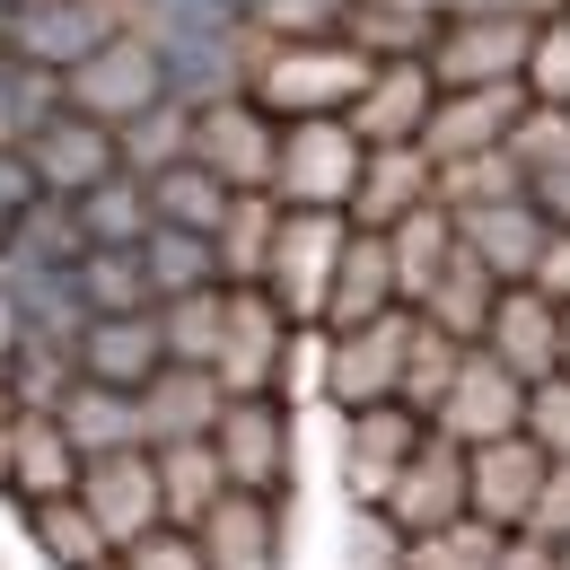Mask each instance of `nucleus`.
Instances as JSON below:
<instances>
[{
	"mask_svg": "<svg viewBox=\"0 0 570 570\" xmlns=\"http://www.w3.org/2000/svg\"><path fill=\"white\" fill-rule=\"evenodd\" d=\"M298 343V325H289V307L273 289H228V334H219V386L228 395H282V360Z\"/></svg>",
	"mask_w": 570,
	"mask_h": 570,
	"instance_id": "obj_8",
	"label": "nucleus"
},
{
	"mask_svg": "<svg viewBox=\"0 0 570 570\" xmlns=\"http://www.w3.org/2000/svg\"><path fill=\"white\" fill-rule=\"evenodd\" d=\"M535 212H544V219H553V228L570 237V167H562V176H544V185H535Z\"/></svg>",
	"mask_w": 570,
	"mask_h": 570,
	"instance_id": "obj_55",
	"label": "nucleus"
},
{
	"mask_svg": "<svg viewBox=\"0 0 570 570\" xmlns=\"http://www.w3.org/2000/svg\"><path fill=\"white\" fill-rule=\"evenodd\" d=\"M439 27H448V9H430V0H352L343 45H360V53L386 71V62H430Z\"/></svg>",
	"mask_w": 570,
	"mask_h": 570,
	"instance_id": "obj_27",
	"label": "nucleus"
},
{
	"mask_svg": "<svg viewBox=\"0 0 570 570\" xmlns=\"http://www.w3.org/2000/svg\"><path fill=\"white\" fill-rule=\"evenodd\" d=\"M562 562H570V553H562Z\"/></svg>",
	"mask_w": 570,
	"mask_h": 570,
	"instance_id": "obj_59",
	"label": "nucleus"
},
{
	"mask_svg": "<svg viewBox=\"0 0 570 570\" xmlns=\"http://www.w3.org/2000/svg\"><path fill=\"white\" fill-rule=\"evenodd\" d=\"M527 439H535L553 465H570V377H544V386L527 395Z\"/></svg>",
	"mask_w": 570,
	"mask_h": 570,
	"instance_id": "obj_47",
	"label": "nucleus"
},
{
	"mask_svg": "<svg viewBox=\"0 0 570 570\" xmlns=\"http://www.w3.org/2000/svg\"><path fill=\"white\" fill-rule=\"evenodd\" d=\"M228 413V386H219L212 368H176L167 360V377H149L141 386V448H203Z\"/></svg>",
	"mask_w": 570,
	"mask_h": 570,
	"instance_id": "obj_20",
	"label": "nucleus"
},
{
	"mask_svg": "<svg viewBox=\"0 0 570 570\" xmlns=\"http://www.w3.org/2000/svg\"><path fill=\"white\" fill-rule=\"evenodd\" d=\"M273 237H282V194H237L228 219H219V282L228 289H255L273 273Z\"/></svg>",
	"mask_w": 570,
	"mask_h": 570,
	"instance_id": "obj_31",
	"label": "nucleus"
},
{
	"mask_svg": "<svg viewBox=\"0 0 570 570\" xmlns=\"http://www.w3.org/2000/svg\"><path fill=\"white\" fill-rule=\"evenodd\" d=\"M439 97H448V88H439V71H430V62H386V71L368 79V97H360L343 124L360 132V149H422Z\"/></svg>",
	"mask_w": 570,
	"mask_h": 570,
	"instance_id": "obj_17",
	"label": "nucleus"
},
{
	"mask_svg": "<svg viewBox=\"0 0 570 570\" xmlns=\"http://www.w3.org/2000/svg\"><path fill=\"white\" fill-rule=\"evenodd\" d=\"M527 377H509L492 352L465 360V377H456V395H448V413H439V439H456V448H500V439H527Z\"/></svg>",
	"mask_w": 570,
	"mask_h": 570,
	"instance_id": "obj_16",
	"label": "nucleus"
},
{
	"mask_svg": "<svg viewBox=\"0 0 570 570\" xmlns=\"http://www.w3.org/2000/svg\"><path fill=\"white\" fill-rule=\"evenodd\" d=\"M212 448H219V465H228V492L282 500V483H289V404L282 395H228Z\"/></svg>",
	"mask_w": 570,
	"mask_h": 570,
	"instance_id": "obj_11",
	"label": "nucleus"
},
{
	"mask_svg": "<svg viewBox=\"0 0 570 570\" xmlns=\"http://www.w3.org/2000/svg\"><path fill=\"white\" fill-rule=\"evenodd\" d=\"M422 448H430V422L404 413V404L352 413V422H343V492H352V509H386V492L413 474Z\"/></svg>",
	"mask_w": 570,
	"mask_h": 570,
	"instance_id": "obj_10",
	"label": "nucleus"
},
{
	"mask_svg": "<svg viewBox=\"0 0 570 570\" xmlns=\"http://www.w3.org/2000/svg\"><path fill=\"white\" fill-rule=\"evenodd\" d=\"M535 115V88L518 79V88H465V97H439V115H430V167H456V158H492V149L518 141V124Z\"/></svg>",
	"mask_w": 570,
	"mask_h": 570,
	"instance_id": "obj_13",
	"label": "nucleus"
},
{
	"mask_svg": "<svg viewBox=\"0 0 570 570\" xmlns=\"http://www.w3.org/2000/svg\"><path fill=\"white\" fill-rule=\"evenodd\" d=\"M9 492L27 500V509H45V500H71L79 474H88V456L71 448V430L53 422V413H18L9 422Z\"/></svg>",
	"mask_w": 570,
	"mask_h": 570,
	"instance_id": "obj_23",
	"label": "nucleus"
},
{
	"mask_svg": "<svg viewBox=\"0 0 570 570\" xmlns=\"http://www.w3.org/2000/svg\"><path fill=\"white\" fill-rule=\"evenodd\" d=\"M27 544L45 553L53 570H115L124 553H115V535L88 518V500H45V509H27Z\"/></svg>",
	"mask_w": 570,
	"mask_h": 570,
	"instance_id": "obj_30",
	"label": "nucleus"
},
{
	"mask_svg": "<svg viewBox=\"0 0 570 570\" xmlns=\"http://www.w3.org/2000/svg\"><path fill=\"white\" fill-rule=\"evenodd\" d=\"M422 316L439 325V334H456L465 352H483V334H492V316H500V282L465 255V237H456V264L439 273V289L422 298Z\"/></svg>",
	"mask_w": 570,
	"mask_h": 570,
	"instance_id": "obj_29",
	"label": "nucleus"
},
{
	"mask_svg": "<svg viewBox=\"0 0 570 570\" xmlns=\"http://www.w3.org/2000/svg\"><path fill=\"white\" fill-rule=\"evenodd\" d=\"M509 158L527 167V185H544V176H562V167H570V115H562V106H535V115L518 124V141H509Z\"/></svg>",
	"mask_w": 570,
	"mask_h": 570,
	"instance_id": "obj_45",
	"label": "nucleus"
},
{
	"mask_svg": "<svg viewBox=\"0 0 570 570\" xmlns=\"http://www.w3.org/2000/svg\"><path fill=\"white\" fill-rule=\"evenodd\" d=\"M456 237H465V255H474L500 289H535V264H544V246H553V219L535 212V194H527V203L465 212V219H456Z\"/></svg>",
	"mask_w": 570,
	"mask_h": 570,
	"instance_id": "obj_18",
	"label": "nucleus"
},
{
	"mask_svg": "<svg viewBox=\"0 0 570 570\" xmlns=\"http://www.w3.org/2000/svg\"><path fill=\"white\" fill-rule=\"evenodd\" d=\"M500 527H483V518H465V527H448V535H422L413 553H404V570H492L500 562Z\"/></svg>",
	"mask_w": 570,
	"mask_h": 570,
	"instance_id": "obj_43",
	"label": "nucleus"
},
{
	"mask_svg": "<svg viewBox=\"0 0 570 570\" xmlns=\"http://www.w3.org/2000/svg\"><path fill=\"white\" fill-rule=\"evenodd\" d=\"M79 228H88V246H149V237H158L149 185H141V176H115V185H97V194L79 203Z\"/></svg>",
	"mask_w": 570,
	"mask_h": 570,
	"instance_id": "obj_39",
	"label": "nucleus"
},
{
	"mask_svg": "<svg viewBox=\"0 0 570 570\" xmlns=\"http://www.w3.org/2000/svg\"><path fill=\"white\" fill-rule=\"evenodd\" d=\"M535 185H527V167L492 149V158H456V167H439V212L465 219V212H492V203H527Z\"/></svg>",
	"mask_w": 570,
	"mask_h": 570,
	"instance_id": "obj_36",
	"label": "nucleus"
},
{
	"mask_svg": "<svg viewBox=\"0 0 570 570\" xmlns=\"http://www.w3.org/2000/svg\"><path fill=\"white\" fill-rule=\"evenodd\" d=\"M465 456H474V518L500 535H527L535 500L553 483V456L535 439H500V448H465Z\"/></svg>",
	"mask_w": 570,
	"mask_h": 570,
	"instance_id": "obj_19",
	"label": "nucleus"
},
{
	"mask_svg": "<svg viewBox=\"0 0 570 570\" xmlns=\"http://www.w3.org/2000/svg\"><path fill=\"white\" fill-rule=\"evenodd\" d=\"M527 88H535V106H562V115H570V18H553V27L535 36V71H527Z\"/></svg>",
	"mask_w": 570,
	"mask_h": 570,
	"instance_id": "obj_48",
	"label": "nucleus"
},
{
	"mask_svg": "<svg viewBox=\"0 0 570 570\" xmlns=\"http://www.w3.org/2000/svg\"><path fill=\"white\" fill-rule=\"evenodd\" d=\"M404 307V273H395V246L360 228L352 255H343V282H334V307H325V334H368Z\"/></svg>",
	"mask_w": 570,
	"mask_h": 570,
	"instance_id": "obj_25",
	"label": "nucleus"
},
{
	"mask_svg": "<svg viewBox=\"0 0 570 570\" xmlns=\"http://www.w3.org/2000/svg\"><path fill=\"white\" fill-rule=\"evenodd\" d=\"M535 36L544 27H527V18H465V9H448L439 45H430V71H439L448 97H465V88H518L535 71Z\"/></svg>",
	"mask_w": 570,
	"mask_h": 570,
	"instance_id": "obj_4",
	"label": "nucleus"
},
{
	"mask_svg": "<svg viewBox=\"0 0 570 570\" xmlns=\"http://www.w3.org/2000/svg\"><path fill=\"white\" fill-rule=\"evenodd\" d=\"M194 167H212L228 194H273V176H282V124L255 97L203 106L194 115Z\"/></svg>",
	"mask_w": 570,
	"mask_h": 570,
	"instance_id": "obj_5",
	"label": "nucleus"
},
{
	"mask_svg": "<svg viewBox=\"0 0 570 570\" xmlns=\"http://www.w3.org/2000/svg\"><path fill=\"white\" fill-rule=\"evenodd\" d=\"M413 535L386 518V509H352V570H404Z\"/></svg>",
	"mask_w": 570,
	"mask_h": 570,
	"instance_id": "obj_46",
	"label": "nucleus"
},
{
	"mask_svg": "<svg viewBox=\"0 0 570 570\" xmlns=\"http://www.w3.org/2000/svg\"><path fill=\"white\" fill-rule=\"evenodd\" d=\"M194 535H203V562L212 570H282V500L228 492Z\"/></svg>",
	"mask_w": 570,
	"mask_h": 570,
	"instance_id": "obj_26",
	"label": "nucleus"
},
{
	"mask_svg": "<svg viewBox=\"0 0 570 570\" xmlns=\"http://www.w3.org/2000/svg\"><path fill=\"white\" fill-rule=\"evenodd\" d=\"M465 18H527V27H553V18H570V0H456Z\"/></svg>",
	"mask_w": 570,
	"mask_h": 570,
	"instance_id": "obj_52",
	"label": "nucleus"
},
{
	"mask_svg": "<svg viewBox=\"0 0 570 570\" xmlns=\"http://www.w3.org/2000/svg\"><path fill=\"white\" fill-rule=\"evenodd\" d=\"M527 535H535V544H553V553H570V465H553V483H544V500H535Z\"/></svg>",
	"mask_w": 570,
	"mask_h": 570,
	"instance_id": "obj_50",
	"label": "nucleus"
},
{
	"mask_svg": "<svg viewBox=\"0 0 570 570\" xmlns=\"http://www.w3.org/2000/svg\"><path fill=\"white\" fill-rule=\"evenodd\" d=\"M79 289H88L97 316H158L149 273H141V246H97V255L79 264Z\"/></svg>",
	"mask_w": 570,
	"mask_h": 570,
	"instance_id": "obj_40",
	"label": "nucleus"
},
{
	"mask_svg": "<svg viewBox=\"0 0 570 570\" xmlns=\"http://www.w3.org/2000/svg\"><path fill=\"white\" fill-rule=\"evenodd\" d=\"M368 79H377V62L360 45H282L255 79V106L273 124H334L368 97Z\"/></svg>",
	"mask_w": 570,
	"mask_h": 570,
	"instance_id": "obj_1",
	"label": "nucleus"
},
{
	"mask_svg": "<svg viewBox=\"0 0 570 570\" xmlns=\"http://www.w3.org/2000/svg\"><path fill=\"white\" fill-rule=\"evenodd\" d=\"M255 27H264L273 45H343L352 0H264V9H255Z\"/></svg>",
	"mask_w": 570,
	"mask_h": 570,
	"instance_id": "obj_42",
	"label": "nucleus"
},
{
	"mask_svg": "<svg viewBox=\"0 0 570 570\" xmlns=\"http://www.w3.org/2000/svg\"><path fill=\"white\" fill-rule=\"evenodd\" d=\"M386 246H395V273H404V307H422L430 289H439V273L456 264V219L430 203V212H413Z\"/></svg>",
	"mask_w": 570,
	"mask_h": 570,
	"instance_id": "obj_37",
	"label": "nucleus"
},
{
	"mask_svg": "<svg viewBox=\"0 0 570 570\" xmlns=\"http://www.w3.org/2000/svg\"><path fill=\"white\" fill-rule=\"evenodd\" d=\"M115 570H212V562H203V535H185V527H158V535H141V544H132Z\"/></svg>",
	"mask_w": 570,
	"mask_h": 570,
	"instance_id": "obj_49",
	"label": "nucleus"
},
{
	"mask_svg": "<svg viewBox=\"0 0 570 570\" xmlns=\"http://www.w3.org/2000/svg\"><path fill=\"white\" fill-rule=\"evenodd\" d=\"M228 9H237V18H255V9H264V0H228Z\"/></svg>",
	"mask_w": 570,
	"mask_h": 570,
	"instance_id": "obj_58",
	"label": "nucleus"
},
{
	"mask_svg": "<svg viewBox=\"0 0 570 570\" xmlns=\"http://www.w3.org/2000/svg\"><path fill=\"white\" fill-rule=\"evenodd\" d=\"M228 185H219L212 167H167V176H149V212H158V228H185V237H219V219H228Z\"/></svg>",
	"mask_w": 570,
	"mask_h": 570,
	"instance_id": "obj_34",
	"label": "nucleus"
},
{
	"mask_svg": "<svg viewBox=\"0 0 570 570\" xmlns=\"http://www.w3.org/2000/svg\"><path fill=\"white\" fill-rule=\"evenodd\" d=\"M465 343L456 334H439L422 316V334H413V368H404V413H422L430 430H439V413H448V395H456V377H465Z\"/></svg>",
	"mask_w": 570,
	"mask_h": 570,
	"instance_id": "obj_38",
	"label": "nucleus"
},
{
	"mask_svg": "<svg viewBox=\"0 0 570 570\" xmlns=\"http://www.w3.org/2000/svg\"><path fill=\"white\" fill-rule=\"evenodd\" d=\"M9 474H18V465H9V422H0V492H9Z\"/></svg>",
	"mask_w": 570,
	"mask_h": 570,
	"instance_id": "obj_56",
	"label": "nucleus"
},
{
	"mask_svg": "<svg viewBox=\"0 0 570 570\" xmlns=\"http://www.w3.org/2000/svg\"><path fill=\"white\" fill-rule=\"evenodd\" d=\"M167 97H176V88H167V53H149L141 36H115L97 62H79V71H71V115L106 124V132L141 124L149 106H167Z\"/></svg>",
	"mask_w": 570,
	"mask_h": 570,
	"instance_id": "obj_7",
	"label": "nucleus"
},
{
	"mask_svg": "<svg viewBox=\"0 0 570 570\" xmlns=\"http://www.w3.org/2000/svg\"><path fill=\"white\" fill-rule=\"evenodd\" d=\"M194 115L203 106H185V97H167V106H149L141 124H124L115 141H124V176H167V167H185L194 158Z\"/></svg>",
	"mask_w": 570,
	"mask_h": 570,
	"instance_id": "obj_35",
	"label": "nucleus"
},
{
	"mask_svg": "<svg viewBox=\"0 0 570 570\" xmlns=\"http://www.w3.org/2000/svg\"><path fill=\"white\" fill-rule=\"evenodd\" d=\"M27 167H36V185H45L53 203H88L97 185L124 176V141H115L106 124H88V115H53V124L27 141Z\"/></svg>",
	"mask_w": 570,
	"mask_h": 570,
	"instance_id": "obj_15",
	"label": "nucleus"
},
{
	"mask_svg": "<svg viewBox=\"0 0 570 570\" xmlns=\"http://www.w3.org/2000/svg\"><path fill=\"white\" fill-rule=\"evenodd\" d=\"M352 237H360L352 212H289V203H282V237H273V273H264V289L289 307V325H325Z\"/></svg>",
	"mask_w": 570,
	"mask_h": 570,
	"instance_id": "obj_2",
	"label": "nucleus"
},
{
	"mask_svg": "<svg viewBox=\"0 0 570 570\" xmlns=\"http://www.w3.org/2000/svg\"><path fill=\"white\" fill-rule=\"evenodd\" d=\"M360 176H368V149H360V132L343 115L334 124H282V176H273V194L289 212H352Z\"/></svg>",
	"mask_w": 570,
	"mask_h": 570,
	"instance_id": "obj_3",
	"label": "nucleus"
},
{
	"mask_svg": "<svg viewBox=\"0 0 570 570\" xmlns=\"http://www.w3.org/2000/svg\"><path fill=\"white\" fill-rule=\"evenodd\" d=\"M492 570H570V562H562V553H553V544H535V535H509Z\"/></svg>",
	"mask_w": 570,
	"mask_h": 570,
	"instance_id": "obj_54",
	"label": "nucleus"
},
{
	"mask_svg": "<svg viewBox=\"0 0 570 570\" xmlns=\"http://www.w3.org/2000/svg\"><path fill=\"white\" fill-rule=\"evenodd\" d=\"M141 273H149V298H158V307L203 298V289H228V282H219V246H212V237H185V228H158V237H149Z\"/></svg>",
	"mask_w": 570,
	"mask_h": 570,
	"instance_id": "obj_33",
	"label": "nucleus"
},
{
	"mask_svg": "<svg viewBox=\"0 0 570 570\" xmlns=\"http://www.w3.org/2000/svg\"><path fill=\"white\" fill-rule=\"evenodd\" d=\"M483 352L509 377H527V386L562 377V307L544 289H500V316H492V334H483Z\"/></svg>",
	"mask_w": 570,
	"mask_h": 570,
	"instance_id": "obj_21",
	"label": "nucleus"
},
{
	"mask_svg": "<svg viewBox=\"0 0 570 570\" xmlns=\"http://www.w3.org/2000/svg\"><path fill=\"white\" fill-rule=\"evenodd\" d=\"M115 36H124V0H45V9L9 18V53L36 62V71H62V79L79 62H97Z\"/></svg>",
	"mask_w": 570,
	"mask_h": 570,
	"instance_id": "obj_9",
	"label": "nucleus"
},
{
	"mask_svg": "<svg viewBox=\"0 0 570 570\" xmlns=\"http://www.w3.org/2000/svg\"><path fill=\"white\" fill-rule=\"evenodd\" d=\"M158 334H167V360H176V368H219L228 289H203V298H176V307H158Z\"/></svg>",
	"mask_w": 570,
	"mask_h": 570,
	"instance_id": "obj_41",
	"label": "nucleus"
},
{
	"mask_svg": "<svg viewBox=\"0 0 570 570\" xmlns=\"http://www.w3.org/2000/svg\"><path fill=\"white\" fill-rule=\"evenodd\" d=\"M562 377H570V307H562Z\"/></svg>",
	"mask_w": 570,
	"mask_h": 570,
	"instance_id": "obj_57",
	"label": "nucleus"
},
{
	"mask_svg": "<svg viewBox=\"0 0 570 570\" xmlns=\"http://www.w3.org/2000/svg\"><path fill=\"white\" fill-rule=\"evenodd\" d=\"M282 404H334V334L325 325H298V343L282 360Z\"/></svg>",
	"mask_w": 570,
	"mask_h": 570,
	"instance_id": "obj_44",
	"label": "nucleus"
},
{
	"mask_svg": "<svg viewBox=\"0 0 570 570\" xmlns=\"http://www.w3.org/2000/svg\"><path fill=\"white\" fill-rule=\"evenodd\" d=\"M79 500H88V518L115 535V553H132L141 535H158V527H167V500H158V456H149V448L97 456V465L79 474Z\"/></svg>",
	"mask_w": 570,
	"mask_h": 570,
	"instance_id": "obj_14",
	"label": "nucleus"
},
{
	"mask_svg": "<svg viewBox=\"0 0 570 570\" xmlns=\"http://www.w3.org/2000/svg\"><path fill=\"white\" fill-rule=\"evenodd\" d=\"M45 203V185H36V167H27V149H0V219L18 228V219Z\"/></svg>",
	"mask_w": 570,
	"mask_h": 570,
	"instance_id": "obj_51",
	"label": "nucleus"
},
{
	"mask_svg": "<svg viewBox=\"0 0 570 570\" xmlns=\"http://www.w3.org/2000/svg\"><path fill=\"white\" fill-rule=\"evenodd\" d=\"M535 289L553 298V307H570V237L553 228V246H544V264H535Z\"/></svg>",
	"mask_w": 570,
	"mask_h": 570,
	"instance_id": "obj_53",
	"label": "nucleus"
},
{
	"mask_svg": "<svg viewBox=\"0 0 570 570\" xmlns=\"http://www.w3.org/2000/svg\"><path fill=\"white\" fill-rule=\"evenodd\" d=\"M158 500H167V527H203L219 500H228V465H219V448H158Z\"/></svg>",
	"mask_w": 570,
	"mask_h": 570,
	"instance_id": "obj_32",
	"label": "nucleus"
},
{
	"mask_svg": "<svg viewBox=\"0 0 570 570\" xmlns=\"http://www.w3.org/2000/svg\"><path fill=\"white\" fill-rule=\"evenodd\" d=\"M79 377H97V386H115V395H141L149 377H167L158 316H97L88 343H79Z\"/></svg>",
	"mask_w": 570,
	"mask_h": 570,
	"instance_id": "obj_24",
	"label": "nucleus"
},
{
	"mask_svg": "<svg viewBox=\"0 0 570 570\" xmlns=\"http://www.w3.org/2000/svg\"><path fill=\"white\" fill-rule=\"evenodd\" d=\"M53 422L71 430V448L97 465V456H124V448H141V395H115V386L79 377L71 395H62V413H53Z\"/></svg>",
	"mask_w": 570,
	"mask_h": 570,
	"instance_id": "obj_28",
	"label": "nucleus"
},
{
	"mask_svg": "<svg viewBox=\"0 0 570 570\" xmlns=\"http://www.w3.org/2000/svg\"><path fill=\"white\" fill-rule=\"evenodd\" d=\"M413 334H422V307H395L386 325L368 334H334V413H386L404 404V368H413Z\"/></svg>",
	"mask_w": 570,
	"mask_h": 570,
	"instance_id": "obj_6",
	"label": "nucleus"
},
{
	"mask_svg": "<svg viewBox=\"0 0 570 570\" xmlns=\"http://www.w3.org/2000/svg\"><path fill=\"white\" fill-rule=\"evenodd\" d=\"M439 203V167H430V149H368V176H360L352 194V228L368 237H395L413 212Z\"/></svg>",
	"mask_w": 570,
	"mask_h": 570,
	"instance_id": "obj_22",
	"label": "nucleus"
},
{
	"mask_svg": "<svg viewBox=\"0 0 570 570\" xmlns=\"http://www.w3.org/2000/svg\"><path fill=\"white\" fill-rule=\"evenodd\" d=\"M386 518L422 544V535H448V527H465L474 518V456L456 448V439H439L430 430V448L413 456V474L386 492Z\"/></svg>",
	"mask_w": 570,
	"mask_h": 570,
	"instance_id": "obj_12",
	"label": "nucleus"
}]
</instances>
